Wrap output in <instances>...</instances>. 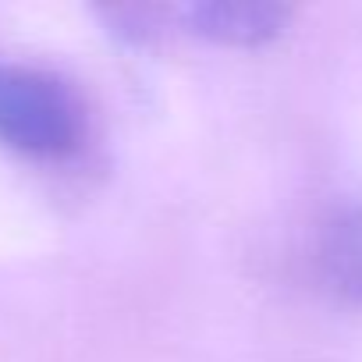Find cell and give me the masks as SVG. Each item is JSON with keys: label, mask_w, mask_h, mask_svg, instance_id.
<instances>
[{"label": "cell", "mask_w": 362, "mask_h": 362, "mask_svg": "<svg viewBox=\"0 0 362 362\" xmlns=\"http://www.w3.org/2000/svg\"><path fill=\"white\" fill-rule=\"evenodd\" d=\"M89 110L57 71L0 57V142L33 160H68L86 146Z\"/></svg>", "instance_id": "obj_1"}, {"label": "cell", "mask_w": 362, "mask_h": 362, "mask_svg": "<svg viewBox=\"0 0 362 362\" xmlns=\"http://www.w3.org/2000/svg\"><path fill=\"white\" fill-rule=\"evenodd\" d=\"M323 267L337 291L362 302V203L351 206L327 235Z\"/></svg>", "instance_id": "obj_3"}, {"label": "cell", "mask_w": 362, "mask_h": 362, "mask_svg": "<svg viewBox=\"0 0 362 362\" xmlns=\"http://www.w3.org/2000/svg\"><path fill=\"white\" fill-rule=\"evenodd\" d=\"M181 29L224 47H263L277 40L291 18L281 4H231V0H210V4L174 8Z\"/></svg>", "instance_id": "obj_2"}]
</instances>
